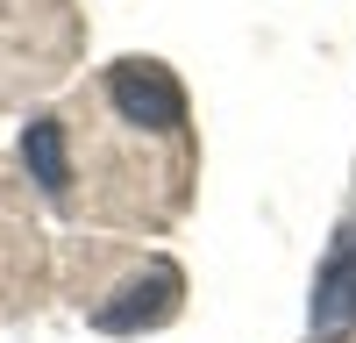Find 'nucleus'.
Wrapping results in <instances>:
<instances>
[{
	"label": "nucleus",
	"instance_id": "f257e3e1",
	"mask_svg": "<svg viewBox=\"0 0 356 343\" xmlns=\"http://www.w3.org/2000/svg\"><path fill=\"white\" fill-rule=\"evenodd\" d=\"M22 158H29V172L43 179V193H65V186H72V165H65V122H57V114H36V122H29Z\"/></svg>",
	"mask_w": 356,
	"mask_h": 343
}]
</instances>
